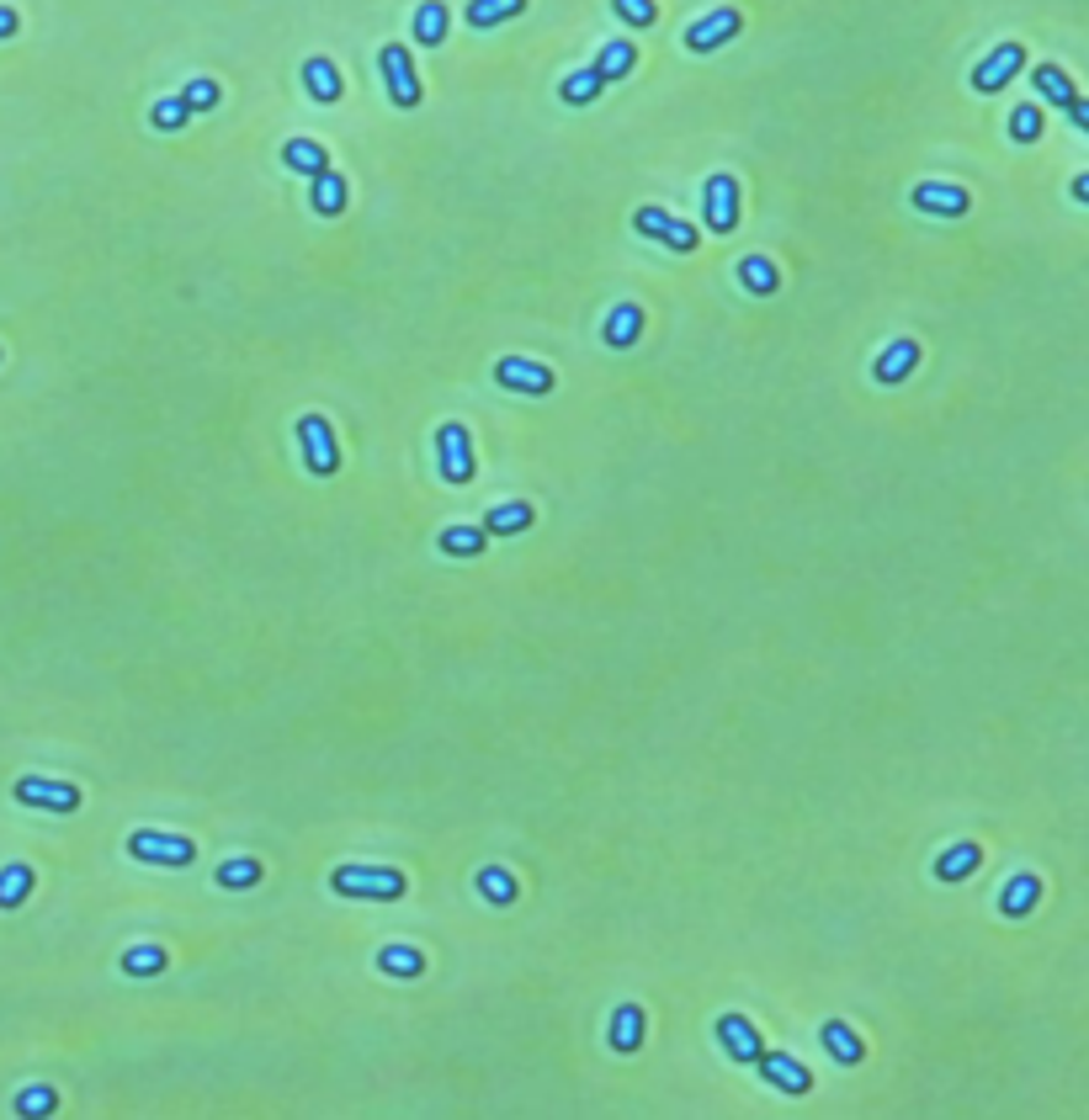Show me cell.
<instances>
[{"label":"cell","mask_w":1089,"mask_h":1120,"mask_svg":"<svg viewBox=\"0 0 1089 1120\" xmlns=\"http://www.w3.org/2000/svg\"><path fill=\"white\" fill-rule=\"evenodd\" d=\"M643 335V303H617V309L606 313V329H601V340L611 346V351H628V346H638Z\"/></svg>","instance_id":"2e32d148"},{"label":"cell","mask_w":1089,"mask_h":1120,"mask_svg":"<svg viewBox=\"0 0 1089 1120\" xmlns=\"http://www.w3.org/2000/svg\"><path fill=\"white\" fill-rule=\"evenodd\" d=\"M755 1072L766 1078L770 1089H781V1094H808L814 1089V1072L797 1057H786V1052H761L755 1057Z\"/></svg>","instance_id":"4fadbf2b"},{"label":"cell","mask_w":1089,"mask_h":1120,"mask_svg":"<svg viewBox=\"0 0 1089 1120\" xmlns=\"http://www.w3.org/2000/svg\"><path fill=\"white\" fill-rule=\"evenodd\" d=\"M54 1110H59V1094H54L49 1083H38V1089H22V1094H16V1116L38 1120V1116H54Z\"/></svg>","instance_id":"74e56055"},{"label":"cell","mask_w":1089,"mask_h":1120,"mask_svg":"<svg viewBox=\"0 0 1089 1120\" xmlns=\"http://www.w3.org/2000/svg\"><path fill=\"white\" fill-rule=\"evenodd\" d=\"M1010 138L1016 144H1036L1041 138V107H1016L1010 112Z\"/></svg>","instance_id":"f35d334b"},{"label":"cell","mask_w":1089,"mask_h":1120,"mask_svg":"<svg viewBox=\"0 0 1089 1120\" xmlns=\"http://www.w3.org/2000/svg\"><path fill=\"white\" fill-rule=\"evenodd\" d=\"M27 898H32V866L16 861V866L0 872V908H22Z\"/></svg>","instance_id":"836d02e7"},{"label":"cell","mask_w":1089,"mask_h":1120,"mask_svg":"<svg viewBox=\"0 0 1089 1120\" xmlns=\"http://www.w3.org/2000/svg\"><path fill=\"white\" fill-rule=\"evenodd\" d=\"M1068 191H1074V202H1085V207H1089V176H1074V187H1068Z\"/></svg>","instance_id":"ee69618b"},{"label":"cell","mask_w":1089,"mask_h":1120,"mask_svg":"<svg viewBox=\"0 0 1089 1120\" xmlns=\"http://www.w3.org/2000/svg\"><path fill=\"white\" fill-rule=\"evenodd\" d=\"M909 202H914L919 213H930V218H962V213L972 207L967 187H952V181H919V187L909 191Z\"/></svg>","instance_id":"7c38bea8"},{"label":"cell","mask_w":1089,"mask_h":1120,"mask_svg":"<svg viewBox=\"0 0 1089 1120\" xmlns=\"http://www.w3.org/2000/svg\"><path fill=\"white\" fill-rule=\"evenodd\" d=\"M739 27H744V16H739L734 5H717L712 16H702V22L686 27V49H691V54H712V49H723L728 38H739Z\"/></svg>","instance_id":"30bf717a"},{"label":"cell","mask_w":1089,"mask_h":1120,"mask_svg":"<svg viewBox=\"0 0 1089 1120\" xmlns=\"http://www.w3.org/2000/svg\"><path fill=\"white\" fill-rule=\"evenodd\" d=\"M129 855L133 861H149V866H192L197 861V845L182 839V834H154V828H138L129 839Z\"/></svg>","instance_id":"3957f363"},{"label":"cell","mask_w":1089,"mask_h":1120,"mask_svg":"<svg viewBox=\"0 0 1089 1120\" xmlns=\"http://www.w3.org/2000/svg\"><path fill=\"white\" fill-rule=\"evenodd\" d=\"M1036 903H1041V881H1036L1031 872L1010 876V881H1005V892H999V914H1005V919H1025Z\"/></svg>","instance_id":"ac0fdd59"},{"label":"cell","mask_w":1089,"mask_h":1120,"mask_svg":"<svg viewBox=\"0 0 1089 1120\" xmlns=\"http://www.w3.org/2000/svg\"><path fill=\"white\" fill-rule=\"evenodd\" d=\"M260 876H266V866H260L256 855H234V861H224V866H218V887L245 892V887H256Z\"/></svg>","instance_id":"1f68e13d"},{"label":"cell","mask_w":1089,"mask_h":1120,"mask_svg":"<svg viewBox=\"0 0 1089 1120\" xmlns=\"http://www.w3.org/2000/svg\"><path fill=\"white\" fill-rule=\"evenodd\" d=\"M123 972L129 977H160L165 972V950L160 945H133V950H123Z\"/></svg>","instance_id":"d590c367"},{"label":"cell","mask_w":1089,"mask_h":1120,"mask_svg":"<svg viewBox=\"0 0 1089 1120\" xmlns=\"http://www.w3.org/2000/svg\"><path fill=\"white\" fill-rule=\"evenodd\" d=\"M479 892H484V903L511 908V903H515V876L500 872V866H484V872H479Z\"/></svg>","instance_id":"e575fe53"},{"label":"cell","mask_w":1089,"mask_h":1120,"mask_svg":"<svg viewBox=\"0 0 1089 1120\" xmlns=\"http://www.w3.org/2000/svg\"><path fill=\"white\" fill-rule=\"evenodd\" d=\"M532 521H537V510L526 499H506V504H495L484 515V531L489 537H515V531H532Z\"/></svg>","instance_id":"e0dca14e"},{"label":"cell","mask_w":1089,"mask_h":1120,"mask_svg":"<svg viewBox=\"0 0 1089 1120\" xmlns=\"http://www.w3.org/2000/svg\"><path fill=\"white\" fill-rule=\"evenodd\" d=\"M218 96H224V91H218V80H192V85L182 91V102H187L192 112H213V107H218Z\"/></svg>","instance_id":"60d3db41"},{"label":"cell","mask_w":1089,"mask_h":1120,"mask_svg":"<svg viewBox=\"0 0 1089 1120\" xmlns=\"http://www.w3.org/2000/svg\"><path fill=\"white\" fill-rule=\"evenodd\" d=\"M717 1041H723V1052H728L734 1062H755L761 1052H766L761 1030H755L744 1014H723V1020H717Z\"/></svg>","instance_id":"5bb4252c"},{"label":"cell","mask_w":1089,"mask_h":1120,"mask_svg":"<svg viewBox=\"0 0 1089 1120\" xmlns=\"http://www.w3.org/2000/svg\"><path fill=\"white\" fill-rule=\"evenodd\" d=\"M978 866H983V850H978V845H952V850L936 861V876H941V881H967Z\"/></svg>","instance_id":"83f0119b"},{"label":"cell","mask_w":1089,"mask_h":1120,"mask_svg":"<svg viewBox=\"0 0 1089 1120\" xmlns=\"http://www.w3.org/2000/svg\"><path fill=\"white\" fill-rule=\"evenodd\" d=\"M611 11H617L622 22H633V27H654V22H659V5H654V0H611Z\"/></svg>","instance_id":"ab89813d"},{"label":"cell","mask_w":1089,"mask_h":1120,"mask_svg":"<svg viewBox=\"0 0 1089 1120\" xmlns=\"http://www.w3.org/2000/svg\"><path fill=\"white\" fill-rule=\"evenodd\" d=\"M633 229H638L643 240L670 245L675 255H691V249H697V229H691L686 218H670L664 207H638V213H633Z\"/></svg>","instance_id":"8992f818"},{"label":"cell","mask_w":1089,"mask_h":1120,"mask_svg":"<svg viewBox=\"0 0 1089 1120\" xmlns=\"http://www.w3.org/2000/svg\"><path fill=\"white\" fill-rule=\"evenodd\" d=\"M282 165H287L293 176H309V181H314V176H324V171H330V154H324L314 138H287V149H282Z\"/></svg>","instance_id":"ffe728a7"},{"label":"cell","mask_w":1089,"mask_h":1120,"mask_svg":"<svg viewBox=\"0 0 1089 1120\" xmlns=\"http://www.w3.org/2000/svg\"><path fill=\"white\" fill-rule=\"evenodd\" d=\"M1031 85L1041 91V102H1052V107H1063V112H1068V107L1079 102L1074 80H1068V75L1058 69V64H1036V69H1031Z\"/></svg>","instance_id":"d6986e66"},{"label":"cell","mask_w":1089,"mask_h":1120,"mask_svg":"<svg viewBox=\"0 0 1089 1120\" xmlns=\"http://www.w3.org/2000/svg\"><path fill=\"white\" fill-rule=\"evenodd\" d=\"M346 197H351V191H346V176H335V171L314 176V197H309V202H314L320 218H340V213H346Z\"/></svg>","instance_id":"d4e9b609"},{"label":"cell","mask_w":1089,"mask_h":1120,"mask_svg":"<svg viewBox=\"0 0 1089 1120\" xmlns=\"http://www.w3.org/2000/svg\"><path fill=\"white\" fill-rule=\"evenodd\" d=\"M702 218L712 234H734L739 229V181L734 176H712L702 191Z\"/></svg>","instance_id":"ba28073f"},{"label":"cell","mask_w":1089,"mask_h":1120,"mask_svg":"<svg viewBox=\"0 0 1089 1120\" xmlns=\"http://www.w3.org/2000/svg\"><path fill=\"white\" fill-rule=\"evenodd\" d=\"M335 898H373V903H399L404 898V872L388 866H340L330 876Z\"/></svg>","instance_id":"6da1fadb"},{"label":"cell","mask_w":1089,"mask_h":1120,"mask_svg":"<svg viewBox=\"0 0 1089 1120\" xmlns=\"http://www.w3.org/2000/svg\"><path fill=\"white\" fill-rule=\"evenodd\" d=\"M484 537H489L484 526H447L442 531V553L447 558H479L484 553Z\"/></svg>","instance_id":"f546056e"},{"label":"cell","mask_w":1089,"mask_h":1120,"mask_svg":"<svg viewBox=\"0 0 1089 1120\" xmlns=\"http://www.w3.org/2000/svg\"><path fill=\"white\" fill-rule=\"evenodd\" d=\"M495 382L511 388V393H526V399H542V393H553V367L526 362V356H506V362H495Z\"/></svg>","instance_id":"8fae6325"},{"label":"cell","mask_w":1089,"mask_h":1120,"mask_svg":"<svg viewBox=\"0 0 1089 1120\" xmlns=\"http://www.w3.org/2000/svg\"><path fill=\"white\" fill-rule=\"evenodd\" d=\"M521 11H526V0H473L462 16H468V27H495V22H511Z\"/></svg>","instance_id":"d6a6232c"},{"label":"cell","mask_w":1089,"mask_h":1120,"mask_svg":"<svg viewBox=\"0 0 1089 1120\" xmlns=\"http://www.w3.org/2000/svg\"><path fill=\"white\" fill-rule=\"evenodd\" d=\"M16 27H22V16L11 5H0V38H16Z\"/></svg>","instance_id":"7bdbcfd3"},{"label":"cell","mask_w":1089,"mask_h":1120,"mask_svg":"<svg viewBox=\"0 0 1089 1120\" xmlns=\"http://www.w3.org/2000/svg\"><path fill=\"white\" fill-rule=\"evenodd\" d=\"M436 462H442V478L447 484H473V436H468V426H457V420H447V426H436Z\"/></svg>","instance_id":"7a4b0ae2"},{"label":"cell","mask_w":1089,"mask_h":1120,"mask_svg":"<svg viewBox=\"0 0 1089 1120\" xmlns=\"http://www.w3.org/2000/svg\"><path fill=\"white\" fill-rule=\"evenodd\" d=\"M149 123L160 127V133H182V127L192 123V107H187L182 96H165V102L149 107Z\"/></svg>","instance_id":"8d00e7d4"},{"label":"cell","mask_w":1089,"mask_h":1120,"mask_svg":"<svg viewBox=\"0 0 1089 1120\" xmlns=\"http://www.w3.org/2000/svg\"><path fill=\"white\" fill-rule=\"evenodd\" d=\"M378 972H388V977H409V983H415V977L426 972V956H420L415 945H384V950H378Z\"/></svg>","instance_id":"484cf974"},{"label":"cell","mask_w":1089,"mask_h":1120,"mask_svg":"<svg viewBox=\"0 0 1089 1120\" xmlns=\"http://www.w3.org/2000/svg\"><path fill=\"white\" fill-rule=\"evenodd\" d=\"M739 287H750L755 298H770L781 287V271L770 266L766 255H739Z\"/></svg>","instance_id":"7402d4cb"},{"label":"cell","mask_w":1089,"mask_h":1120,"mask_svg":"<svg viewBox=\"0 0 1089 1120\" xmlns=\"http://www.w3.org/2000/svg\"><path fill=\"white\" fill-rule=\"evenodd\" d=\"M819 1036H824V1052H830V1057L839 1062V1067H856V1062L866 1057V1041H861V1036H856L850 1025H839V1020H830V1025H824Z\"/></svg>","instance_id":"44dd1931"},{"label":"cell","mask_w":1089,"mask_h":1120,"mask_svg":"<svg viewBox=\"0 0 1089 1120\" xmlns=\"http://www.w3.org/2000/svg\"><path fill=\"white\" fill-rule=\"evenodd\" d=\"M16 802L38 812H75L80 808V786L69 781H49V775H22L16 781Z\"/></svg>","instance_id":"52a82bcc"},{"label":"cell","mask_w":1089,"mask_h":1120,"mask_svg":"<svg viewBox=\"0 0 1089 1120\" xmlns=\"http://www.w3.org/2000/svg\"><path fill=\"white\" fill-rule=\"evenodd\" d=\"M643 1047V1009L638 1003H622L611 1014V1052H638Z\"/></svg>","instance_id":"cb8c5ba5"},{"label":"cell","mask_w":1089,"mask_h":1120,"mask_svg":"<svg viewBox=\"0 0 1089 1120\" xmlns=\"http://www.w3.org/2000/svg\"><path fill=\"white\" fill-rule=\"evenodd\" d=\"M1068 123L1079 127V133H1089V102H1085V96H1079V102L1068 107Z\"/></svg>","instance_id":"b9f144b4"},{"label":"cell","mask_w":1089,"mask_h":1120,"mask_svg":"<svg viewBox=\"0 0 1089 1120\" xmlns=\"http://www.w3.org/2000/svg\"><path fill=\"white\" fill-rule=\"evenodd\" d=\"M1021 69H1025V49H1021V43H999L989 59L972 69V91H978V96H994V91H1005Z\"/></svg>","instance_id":"9c48e42d"},{"label":"cell","mask_w":1089,"mask_h":1120,"mask_svg":"<svg viewBox=\"0 0 1089 1120\" xmlns=\"http://www.w3.org/2000/svg\"><path fill=\"white\" fill-rule=\"evenodd\" d=\"M447 5L442 0H426V5H415V43L420 49H436L442 38H447Z\"/></svg>","instance_id":"603a6c76"},{"label":"cell","mask_w":1089,"mask_h":1120,"mask_svg":"<svg viewBox=\"0 0 1089 1120\" xmlns=\"http://www.w3.org/2000/svg\"><path fill=\"white\" fill-rule=\"evenodd\" d=\"M633 64H638V49H633L628 38H617V43H606V49H601L595 75H601V80H622V75H633Z\"/></svg>","instance_id":"f1b7e54d"},{"label":"cell","mask_w":1089,"mask_h":1120,"mask_svg":"<svg viewBox=\"0 0 1089 1120\" xmlns=\"http://www.w3.org/2000/svg\"><path fill=\"white\" fill-rule=\"evenodd\" d=\"M601 85H606V80H601V75H595V64H590V69H575V75H564L559 96H564L569 107H590V102L601 96Z\"/></svg>","instance_id":"4dcf8cb0"},{"label":"cell","mask_w":1089,"mask_h":1120,"mask_svg":"<svg viewBox=\"0 0 1089 1120\" xmlns=\"http://www.w3.org/2000/svg\"><path fill=\"white\" fill-rule=\"evenodd\" d=\"M914 367H919V340H893V346H883V356L872 362V377H877L883 388H898Z\"/></svg>","instance_id":"9a60e30c"},{"label":"cell","mask_w":1089,"mask_h":1120,"mask_svg":"<svg viewBox=\"0 0 1089 1120\" xmlns=\"http://www.w3.org/2000/svg\"><path fill=\"white\" fill-rule=\"evenodd\" d=\"M304 85H309V96L314 102H340L346 91H340V69L330 59H309L304 64Z\"/></svg>","instance_id":"4316f807"},{"label":"cell","mask_w":1089,"mask_h":1120,"mask_svg":"<svg viewBox=\"0 0 1089 1120\" xmlns=\"http://www.w3.org/2000/svg\"><path fill=\"white\" fill-rule=\"evenodd\" d=\"M378 64H384V80H388V102L393 107H420V75H415V59H409V49L404 43H388L384 54H378Z\"/></svg>","instance_id":"277c9868"},{"label":"cell","mask_w":1089,"mask_h":1120,"mask_svg":"<svg viewBox=\"0 0 1089 1120\" xmlns=\"http://www.w3.org/2000/svg\"><path fill=\"white\" fill-rule=\"evenodd\" d=\"M298 441H304V462H309L314 478H330L340 468V446H335V431H330L324 415H304L298 420Z\"/></svg>","instance_id":"5b68a950"}]
</instances>
